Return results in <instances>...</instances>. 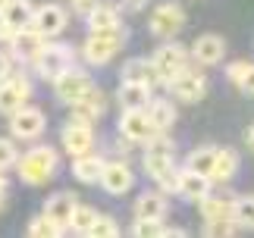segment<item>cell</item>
Returning <instances> with one entry per match:
<instances>
[{"mask_svg":"<svg viewBox=\"0 0 254 238\" xmlns=\"http://www.w3.org/2000/svg\"><path fill=\"white\" fill-rule=\"evenodd\" d=\"M170 210L163 191H144L138 201H135V220H163Z\"/></svg>","mask_w":254,"mask_h":238,"instance_id":"21","label":"cell"},{"mask_svg":"<svg viewBox=\"0 0 254 238\" xmlns=\"http://www.w3.org/2000/svg\"><path fill=\"white\" fill-rule=\"evenodd\" d=\"M0 210H3V191H0Z\"/></svg>","mask_w":254,"mask_h":238,"instance_id":"42","label":"cell"},{"mask_svg":"<svg viewBox=\"0 0 254 238\" xmlns=\"http://www.w3.org/2000/svg\"><path fill=\"white\" fill-rule=\"evenodd\" d=\"M104 107H107L104 94H101V91H97V88L91 85V88H88V91L79 97V101L72 104V119H75V122H88V125H91L94 119H101Z\"/></svg>","mask_w":254,"mask_h":238,"instance_id":"16","label":"cell"},{"mask_svg":"<svg viewBox=\"0 0 254 238\" xmlns=\"http://www.w3.org/2000/svg\"><path fill=\"white\" fill-rule=\"evenodd\" d=\"M182 25H185V13H182V6H176V3H160V6L151 13V19H148L151 35H157V38H173V35H179Z\"/></svg>","mask_w":254,"mask_h":238,"instance_id":"11","label":"cell"},{"mask_svg":"<svg viewBox=\"0 0 254 238\" xmlns=\"http://www.w3.org/2000/svg\"><path fill=\"white\" fill-rule=\"evenodd\" d=\"M9 72H13V69H9V57H6V54H0V78H6Z\"/></svg>","mask_w":254,"mask_h":238,"instance_id":"39","label":"cell"},{"mask_svg":"<svg viewBox=\"0 0 254 238\" xmlns=\"http://www.w3.org/2000/svg\"><path fill=\"white\" fill-rule=\"evenodd\" d=\"M226 78L236 82V88L245 97H254V63H245V60H239V63H229L226 66Z\"/></svg>","mask_w":254,"mask_h":238,"instance_id":"27","label":"cell"},{"mask_svg":"<svg viewBox=\"0 0 254 238\" xmlns=\"http://www.w3.org/2000/svg\"><path fill=\"white\" fill-rule=\"evenodd\" d=\"M32 66H35V72L41 75V78L54 82L60 72H66L69 66H75V54H72L69 44H44L41 51L35 54Z\"/></svg>","mask_w":254,"mask_h":238,"instance_id":"3","label":"cell"},{"mask_svg":"<svg viewBox=\"0 0 254 238\" xmlns=\"http://www.w3.org/2000/svg\"><path fill=\"white\" fill-rule=\"evenodd\" d=\"M120 104H123V110H144V107L151 104V88L138 85V82H123Z\"/></svg>","mask_w":254,"mask_h":238,"instance_id":"24","label":"cell"},{"mask_svg":"<svg viewBox=\"0 0 254 238\" xmlns=\"http://www.w3.org/2000/svg\"><path fill=\"white\" fill-rule=\"evenodd\" d=\"M32 97V82L22 72H9L6 78H0V113H16L19 107L28 104Z\"/></svg>","mask_w":254,"mask_h":238,"instance_id":"5","label":"cell"},{"mask_svg":"<svg viewBox=\"0 0 254 238\" xmlns=\"http://www.w3.org/2000/svg\"><path fill=\"white\" fill-rule=\"evenodd\" d=\"M32 0H6L3 9H0V22L9 25L13 32H19V28H28V22H32Z\"/></svg>","mask_w":254,"mask_h":238,"instance_id":"18","label":"cell"},{"mask_svg":"<svg viewBox=\"0 0 254 238\" xmlns=\"http://www.w3.org/2000/svg\"><path fill=\"white\" fill-rule=\"evenodd\" d=\"M75 194H69V191H60V194H51L44 201V213L51 216V220L57 223V226H69V216H72V210H75Z\"/></svg>","mask_w":254,"mask_h":238,"instance_id":"20","label":"cell"},{"mask_svg":"<svg viewBox=\"0 0 254 238\" xmlns=\"http://www.w3.org/2000/svg\"><path fill=\"white\" fill-rule=\"evenodd\" d=\"M3 3H6V0H0V9H3Z\"/></svg>","mask_w":254,"mask_h":238,"instance_id":"43","label":"cell"},{"mask_svg":"<svg viewBox=\"0 0 254 238\" xmlns=\"http://www.w3.org/2000/svg\"><path fill=\"white\" fill-rule=\"evenodd\" d=\"M19 166V178L25 185H44L57 176V166H60V157L51 144H38L32 151H25L22 157L16 160Z\"/></svg>","mask_w":254,"mask_h":238,"instance_id":"1","label":"cell"},{"mask_svg":"<svg viewBox=\"0 0 254 238\" xmlns=\"http://www.w3.org/2000/svg\"><path fill=\"white\" fill-rule=\"evenodd\" d=\"M229 220L236 226H254V197H239V201H232Z\"/></svg>","mask_w":254,"mask_h":238,"instance_id":"32","label":"cell"},{"mask_svg":"<svg viewBox=\"0 0 254 238\" xmlns=\"http://www.w3.org/2000/svg\"><path fill=\"white\" fill-rule=\"evenodd\" d=\"M236 232V223L232 220H213V223H204V235H232Z\"/></svg>","mask_w":254,"mask_h":238,"instance_id":"37","label":"cell"},{"mask_svg":"<svg viewBox=\"0 0 254 238\" xmlns=\"http://www.w3.org/2000/svg\"><path fill=\"white\" fill-rule=\"evenodd\" d=\"M198 204H201V216H204V223L229 220V213H232V204H229V201H220V197H213V194H204Z\"/></svg>","mask_w":254,"mask_h":238,"instance_id":"29","label":"cell"},{"mask_svg":"<svg viewBox=\"0 0 254 238\" xmlns=\"http://www.w3.org/2000/svg\"><path fill=\"white\" fill-rule=\"evenodd\" d=\"M66 9L60 3H41L32 13V22H28V28H35L41 38H54V35H60L63 28H66Z\"/></svg>","mask_w":254,"mask_h":238,"instance_id":"10","label":"cell"},{"mask_svg":"<svg viewBox=\"0 0 254 238\" xmlns=\"http://www.w3.org/2000/svg\"><path fill=\"white\" fill-rule=\"evenodd\" d=\"M223 54H226V41H223L220 35H201V38H194V44H191V57H194V63H201V66H217Z\"/></svg>","mask_w":254,"mask_h":238,"instance_id":"15","label":"cell"},{"mask_svg":"<svg viewBox=\"0 0 254 238\" xmlns=\"http://www.w3.org/2000/svg\"><path fill=\"white\" fill-rule=\"evenodd\" d=\"M245 141H248V147H251V151H254V125H251L248 132H245Z\"/></svg>","mask_w":254,"mask_h":238,"instance_id":"41","label":"cell"},{"mask_svg":"<svg viewBox=\"0 0 254 238\" xmlns=\"http://www.w3.org/2000/svg\"><path fill=\"white\" fill-rule=\"evenodd\" d=\"M126 38H129V28H126L123 22L120 25H110V28H97V32H91V35H88V41L82 44L85 63H91V66L110 63V60L116 57V51L126 44Z\"/></svg>","mask_w":254,"mask_h":238,"instance_id":"2","label":"cell"},{"mask_svg":"<svg viewBox=\"0 0 254 238\" xmlns=\"http://www.w3.org/2000/svg\"><path fill=\"white\" fill-rule=\"evenodd\" d=\"M88 19V32H97V28H110V25H120V13L107 3H97L91 13L85 16Z\"/></svg>","mask_w":254,"mask_h":238,"instance_id":"30","label":"cell"},{"mask_svg":"<svg viewBox=\"0 0 254 238\" xmlns=\"http://www.w3.org/2000/svg\"><path fill=\"white\" fill-rule=\"evenodd\" d=\"M167 88L176 94V101L194 104V101H201V97H204V91H207V78H204L201 72H194V69H185V72H179Z\"/></svg>","mask_w":254,"mask_h":238,"instance_id":"13","label":"cell"},{"mask_svg":"<svg viewBox=\"0 0 254 238\" xmlns=\"http://www.w3.org/2000/svg\"><path fill=\"white\" fill-rule=\"evenodd\" d=\"M213 160H217V147H198V151H191V154H189V160H185V170L201 173V176H207V178H210Z\"/></svg>","mask_w":254,"mask_h":238,"instance_id":"28","label":"cell"},{"mask_svg":"<svg viewBox=\"0 0 254 238\" xmlns=\"http://www.w3.org/2000/svg\"><path fill=\"white\" fill-rule=\"evenodd\" d=\"M120 132H123L126 141H132V144H144V141H151V138L157 135V128H154L148 110H123Z\"/></svg>","mask_w":254,"mask_h":238,"instance_id":"9","label":"cell"},{"mask_svg":"<svg viewBox=\"0 0 254 238\" xmlns=\"http://www.w3.org/2000/svg\"><path fill=\"white\" fill-rule=\"evenodd\" d=\"M94 216H97V210H94V207H88V204H75V210H72V216H69V226H66V229L88 232V229H91V223H94Z\"/></svg>","mask_w":254,"mask_h":238,"instance_id":"33","label":"cell"},{"mask_svg":"<svg viewBox=\"0 0 254 238\" xmlns=\"http://www.w3.org/2000/svg\"><path fill=\"white\" fill-rule=\"evenodd\" d=\"M176 191L182 197H189V201H201L204 194H210V178L201 173H191V170H179V188Z\"/></svg>","mask_w":254,"mask_h":238,"instance_id":"22","label":"cell"},{"mask_svg":"<svg viewBox=\"0 0 254 238\" xmlns=\"http://www.w3.org/2000/svg\"><path fill=\"white\" fill-rule=\"evenodd\" d=\"M41 47H44V38L38 35L35 28H19V32L9 38V51H13L16 60H22V63H32Z\"/></svg>","mask_w":254,"mask_h":238,"instance_id":"17","label":"cell"},{"mask_svg":"<svg viewBox=\"0 0 254 238\" xmlns=\"http://www.w3.org/2000/svg\"><path fill=\"white\" fill-rule=\"evenodd\" d=\"M123 3H126V6H129V9H141L144 3H148V0H123Z\"/></svg>","mask_w":254,"mask_h":238,"instance_id":"40","label":"cell"},{"mask_svg":"<svg viewBox=\"0 0 254 238\" xmlns=\"http://www.w3.org/2000/svg\"><path fill=\"white\" fill-rule=\"evenodd\" d=\"M60 144L66 147V154L72 157H82L94 147V128L88 122H75V119H69V122L63 125L60 132Z\"/></svg>","mask_w":254,"mask_h":238,"instance_id":"12","label":"cell"},{"mask_svg":"<svg viewBox=\"0 0 254 238\" xmlns=\"http://www.w3.org/2000/svg\"><path fill=\"white\" fill-rule=\"evenodd\" d=\"M151 66L157 69L160 85H170L179 72H185V69H189V54H185V47H179V44H163V47H157V51H154Z\"/></svg>","mask_w":254,"mask_h":238,"instance_id":"4","label":"cell"},{"mask_svg":"<svg viewBox=\"0 0 254 238\" xmlns=\"http://www.w3.org/2000/svg\"><path fill=\"white\" fill-rule=\"evenodd\" d=\"M32 238H54V235H60L63 232V226H57L47 213H41V216H35L32 223H28V229H25Z\"/></svg>","mask_w":254,"mask_h":238,"instance_id":"31","label":"cell"},{"mask_svg":"<svg viewBox=\"0 0 254 238\" xmlns=\"http://www.w3.org/2000/svg\"><path fill=\"white\" fill-rule=\"evenodd\" d=\"M97 3H101V0H72V9H75V13H82V16H88Z\"/></svg>","mask_w":254,"mask_h":238,"instance_id":"38","label":"cell"},{"mask_svg":"<svg viewBox=\"0 0 254 238\" xmlns=\"http://www.w3.org/2000/svg\"><path fill=\"white\" fill-rule=\"evenodd\" d=\"M144 110H148L154 128H157V135H163L167 128H173V122H176V107H173V101H167V97H157V101H151Z\"/></svg>","mask_w":254,"mask_h":238,"instance_id":"26","label":"cell"},{"mask_svg":"<svg viewBox=\"0 0 254 238\" xmlns=\"http://www.w3.org/2000/svg\"><path fill=\"white\" fill-rule=\"evenodd\" d=\"M44 128H47V119H44L41 110H35V107H19L16 113H9V132H13V138L32 141Z\"/></svg>","mask_w":254,"mask_h":238,"instance_id":"8","label":"cell"},{"mask_svg":"<svg viewBox=\"0 0 254 238\" xmlns=\"http://www.w3.org/2000/svg\"><path fill=\"white\" fill-rule=\"evenodd\" d=\"M176 166V151L173 144L167 141V138H151L148 151H144V173H148L151 178H160L163 173H170Z\"/></svg>","mask_w":254,"mask_h":238,"instance_id":"7","label":"cell"},{"mask_svg":"<svg viewBox=\"0 0 254 238\" xmlns=\"http://www.w3.org/2000/svg\"><path fill=\"white\" fill-rule=\"evenodd\" d=\"M135 176L129 170V163L116 160V163H104V173H101V185L107 194H126L132 188Z\"/></svg>","mask_w":254,"mask_h":238,"instance_id":"14","label":"cell"},{"mask_svg":"<svg viewBox=\"0 0 254 238\" xmlns=\"http://www.w3.org/2000/svg\"><path fill=\"white\" fill-rule=\"evenodd\" d=\"M132 232L138 235V238H148V235H163V226H160V220H135Z\"/></svg>","mask_w":254,"mask_h":238,"instance_id":"36","label":"cell"},{"mask_svg":"<svg viewBox=\"0 0 254 238\" xmlns=\"http://www.w3.org/2000/svg\"><path fill=\"white\" fill-rule=\"evenodd\" d=\"M85 235H91V238H116V235H120V226L113 223V216H101V213H97L94 223H91V229H88Z\"/></svg>","mask_w":254,"mask_h":238,"instance_id":"34","label":"cell"},{"mask_svg":"<svg viewBox=\"0 0 254 238\" xmlns=\"http://www.w3.org/2000/svg\"><path fill=\"white\" fill-rule=\"evenodd\" d=\"M239 173V154L232 147H217V160H213V170H210V182H229L232 176Z\"/></svg>","mask_w":254,"mask_h":238,"instance_id":"25","label":"cell"},{"mask_svg":"<svg viewBox=\"0 0 254 238\" xmlns=\"http://www.w3.org/2000/svg\"><path fill=\"white\" fill-rule=\"evenodd\" d=\"M123 82H138V85H160L157 78V69L151 66V60H129V63L123 66Z\"/></svg>","mask_w":254,"mask_h":238,"instance_id":"23","label":"cell"},{"mask_svg":"<svg viewBox=\"0 0 254 238\" xmlns=\"http://www.w3.org/2000/svg\"><path fill=\"white\" fill-rule=\"evenodd\" d=\"M16 160H19V151H16L13 138H0V173L13 170Z\"/></svg>","mask_w":254,"mask_h":238,"instance_id":"35","label":"cell"},{"mask_svg":"<svg viewBox=\"0 0 254 238\" xmlns=\"http://www.w3.org/2000/svg\"><path fill=\"white\" fill-rule=\"evenodd\" d=\"M94 82H91V75L85 72V69H75V66H69L66 72H60L54 78V91H57V101H63V104H75L79 97L91 88Z\"/></svg>","mask_w":254,"mask_h":238,"instance_id":"6","label":"cell"},{"mask_svg":"<svg viewBox=\"0 0 254 238\" xmlns=\"http://www.w3.org/2000/svg\"><path fill=\"white\" fill-rule=\"evenodd\" d=\"M101 173H104V157L101 154H82V157H72V176L85 185H94L101 182Z\"/></svg>","mask_w":254,"mask_h":238,"instance_id":"19","label":"cell"}]
</instances>
